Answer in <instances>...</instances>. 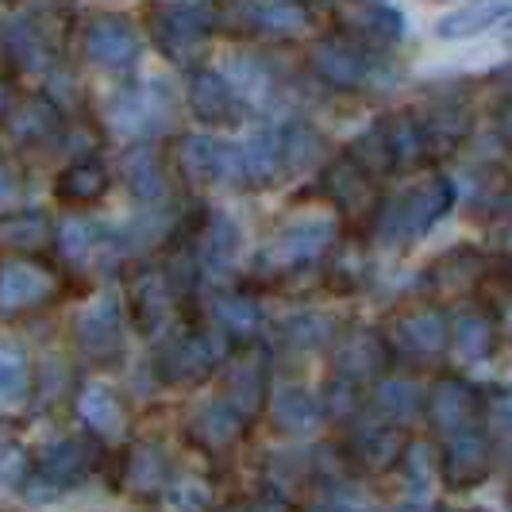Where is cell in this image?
Returning <instances> with one entry per match:
<instances>
[{
	"label": "cell",
	"mask_w": 512,
	"mask_h": 512,
	"mask_svg": "<svg viewBox=\"0 0 512 512\" xmlns=\"http://www.w3.org/2000/svg\"><path fill=\"white\" fill-rule=\"evenodd\" d=\"M455 208V181L428 178L424 185L409 189L405 197L389 201L382 212V239L401 243V239H420L436 228L439 220Z\"/></svg>",
	"instance_id": "6da1fadb"
},
{
	"label": "cell",
	"mask_w": 512,
	"mask_h": 512,
	"mask_svg": "<svg viewBox=\"0 0 512 512\" xmlns=\"http://www.w3.org/2000/svg\"><path fill=\"white\" fill-rule=\"evenodd\" d=\"M216 24V4L212 0H174L151 12V31L158 47L170 58H189L208 39Z\"/></svg>",
	"instance_id": "7a4b0ae2"
},
{
	"label": "cell",
	"mask_w": 512,
	"mask_h": 512,
	"mask_svg": "<svg viewBox=\"0 0 512 512\" xmlns=\"http://www.w3.org/2000/svg\"><path fill=\"white\" fill-rule=\"evenodd\" d=\"M489 462H493V443H489L486 428H474V420H470L455 432H447L443 455H439V474L451 489L478 486L489 474Z\"/></svg>",
	"instance_id": "3957f363"
},
{
	"label": "cell",
	"mask_w": 512,
	"mask_h": 512,
	"mask_svg": "<svg viewBox=\"0 0 512 512\" xmlns=\"http://www.w3.org/2000/svg\"><path fill=\"white\" fill-rule=\"evenodd\" d=\"M335 239V220H320V216H312V220H297V224H289V228L266 247V266H274V270H297V266H308V262H316V258L324 255L328 247H332Z\"/></svg>",
	"instance_id": "277c9868"
},
{
	"label": "cell",
	"mask_w": 512,
	"mask_h": 512,
	"mask_svg": "<svg viewBox=\"0 0 512 512\" xmlns=\"http://www.w3.org/2000/svg\"><path fill=\"white\" fill-rule=\"evenodd\" d=\"M85 51L104 70H128L139 58V31L124 16H97L85 27Z\"/></svg>",
	"instance_id": "5b68a950"
},
{
	"label": "cell",
	"mask_w": 512,
	"mask_h": 512,
	"mask_svg": "<svg viewBox=\"0 0 512 512\" xmlns=\"http://www.w3.org/2000/svg\"><path fill=\"white\" fill-rule=\"evenodd\" d=\"M181 166L193 181H243L239 143H220L212 135H185Z\"/></svg>",
	"instance_id": "8992f818"
},
{
	"label": "cell",
	"mask_w": 512,
	"mask_h": 512,
	"mask_svg": "<svg viewBox=\"0 0 512 512\" xmlns=\"http://www.w3.org/2000/svg\"><path fill=\"white\" fill-rule=\"evenodd\" d=\"M54 293V278L31 258H12L0 266V312H24Z\"/></svg>",
	"instance_id": "52a82bcc"
},
{
	"label": "cell",
	"mask_w": 512,
	"mask_h": 512,
	"mask_svg": "<svg viewBox=\"0 0 512 512\" xmlns=\"http://www.w3.org/2000/svg\"><path fill=\"white\" fill-rule=\"evenodd\" d=\"M220 359H224V339L212 332H193L166 351L162 370H166L170 382H189V378L212 374L220 366Z\"/></svg>",
	"instance_id": "ba28073f"
},
{
	"label": "cell",
	"mask_w": 512,
	"mask_h": 512,
	"mask_svg": "<svg viewBox=\"0 0 512 512\" xmlns=\"http://www.w3.org/2000/svg\"><path fill=\"white\" fill-rule=\"evenodd\" d=\"M189 108L197 120L205 124H235L243 101L235 97V89L228 85V77L216 70H197L189 77Z\"/></svg>",
	"instance_id": "9c48e42d"
},
{
	"label": "cell",
	"mask_w": 512,
	"mask_h": 512,
	"mask_svg": "<svg viewBox=\"0 0 512 512\" xmlns=\"http://www.w3.org/2000/svg\"><path fill=\"white\" fill-rule=\"evenodd\" d=\"M312 70L335 89H359L370 77V58L347 39H324L312 51Z\"/></svg>",
	"instance_id": "30bf717a"
},
{
	"label": "cell",
	"mask_w": 512,
	"mask_h": 512,
	"mask_svg": "<svg viewBox=\"0 0 512 512\" xmlns=\"http://www.w3.org/2000/svg\"><path fill=\"white\" fill-rule=\"evenodd\" d=\"M512 16V0H466L455 12H447L436 24V35L447 43H462V39H478L505 24Z\"/></svg>",
	"instance_id": "8fae6325"
},
{
	"label": "cell",
	"mask_w": 512,
	"mask_h": 512,
	"mask_svg": "<svg viewBox=\"0 0 512 512\" xmlns=\"http://www.w3.org/2000/svg\"><path fill=\"white\" fill-rule=\"evenodd\" d=\"M93 462H97V455H93V447L85 439H66V443H54L51 451L39 459L35 478L47 482L51 489H70L89 478Z\"/></svg>",
	"instance_id": "7c38bea8"
},
{
	"label": "cell",
	"mask_w": 512,
	"mask_h": 512,
	"mask_svg": "<svg viewBox=\"0 0 512 512\" xmlns=\"http://www.w3.org/2000/svg\"><path fill=\"white\" fill-rule=\"evenodd\" d=\"M0 43H4V54L16 70L24 74H43L51 70V43L39 27L31 20H12V24L0 27Z\"/></svg>",
	"instance_id": "4fadbf2b"
},
{
	"label": "cell",
	"mask_w": 512,
	"mask_h": 512,
	"mask_svg": "<svg viewBox=\"0 0 512 512\" xmlns=\"http://www.w3.org/2000/svg\"><path fill=\"white\" fill-rule=\"evenodd\" d=\"M401 339L416 359H439L451 343V324L443 308H416L401 320Z\"/></svg>",
	"instance_id": "5bb4252c"
},
{
	"label": "cell",
	"mask_w": 512,
	"mask_h": 512,
	"mask_svg": "<svg viewBox=\"0 0 512 512\" xmlns=\"http://www.w3.org/2000/svg\"><path fill=\"white\" fill-rule=\"evenodd\" d=\"M120 332H124V312H120V301H116L112 293L97 297L93 305L85 308L81 324H77L81 347H89V351H97V355L112 351V347L120 343Z\"/></svg>",
	"instance_id": "9a60e30c"
},
{
	"label": "cell",
	"mask_w": 512,
	"mask_h": 512,
	"mask_svg": "<svg viewBox=\"0 0 512 512\" xmlns=\"http://www.w3.org/2000/svg\"><path fill=\"white\" fill-rule=\"evenodd\" d=\"M320 420H324V405H320L316 393H308L301 385L278 389V397H274V424L282 432H289V436H308V432L320 428Z\"/></svg>",
	"instance_id": "2e32d148"
},
{
	"label": "cell",
	"mask_w": 512,
	"mask_h": 512,
	"mask_svg": "<svg viewBox=\"0 0 512 512\" xmlns=\"http://www.w3.org/2000/svg\"><path fill=\"white\" fill-rule=\"evenodd\" d=\"M262 389H266V366H262V359L258 355L235 359L228 374V393H224V401H228L231 409L239 412L243 420H251L262 409Z\"/></svg>",
	"instance_id": "e0dca14e"
},
{
	"label": "cell",
	"mask_w": 512,
	"mask_h": 512,
	"mask_svg": "<svg viewBox=\"0 0 512 512\" xmlns=\"http://www.w3.org/2000/svg\"><path fill=\"white\" fill-rule=\"evenodd\" d=\"M328 193L335 197V205L351 216H359L374 205V189H370V174L362 170L355 158H339L328 170Z\"/></svg>",
	"instance_id": "ac0fdd59"
},
{
	"label": "cell",
	"mask_w": 512,
	"mask_h": 512,
	"mask_svg": "<svg viewBox=\"0 0 512 512\" xmlns=\"http://www.w3.org/2000/svg\"><path fill=\"white\" fill-rule=\"evenodd\" d=\"M239 166H243V181H251V185H266L278 178V170H282L278 131L262 128L247 135V143H239Z\"/></svg>",
	"instance_id": "d6986e66"
},
{
	"label": "cell",
	"mask_w": 512,
	"mask_h": 512,
	"mask_svg": "<svg viewBox=\"0 0 512 512\" xmlns=\"http://www.w3.org/2000/svg\"><path fill=\"white\" fill-rule=\"evenodd\" d=\"M58 124H62V112H58V104L47 101V97L16 101L12 112H8V128H12V135H16L20 143H39V139L54 135Z\"/></svg>",
	"instance_id": "ffe728a7"
},
{
	"label": "cell",
	"mask_w": 512,
	"mask_h": 512,
	"mask_svg": "<svg viewBox=\"0 0 512 512\" xmlns=\"http://www.w3.org/2000/svg\"><path fill=\"white\" fill-rule=\"evenodd\" d=\"M428 412H432V424L439 432H455V428L474 420V389L459 378H447V382L436 385Z\"/></svg>",
	"instance_id": "44dd1931"
},
{
	"label": "cell",
	"mask_w": 512,
	"mask_h": 512,
	"mask_svg": "<svg viewBox=\"0 0 512 512\" xmlns=\"http://www.w3.org/2000/svg\"><path fill=\"white\" fill-rule=\"evenodd\" d=\"M382 339L370 332H359L351 335L347 343H343V351H339V359H335V370H339V382H351L359 385L366 378H374L378 374V366H382Z\"/></svg>",
	"instance_id": "7402d4cb"
},
{
	"label": "cell",
	"mask_w": 512,
	"mask_h": 512,
	"mask_svg": "<svg viewBox=\"0 0 512 512\" xmlns=\"http://www.w3.org/2000/svg\"><path fill=\"white\" fill-rule=\"evenodd\" d=\"M124 181L139 201H162L166 197V174H162V162L154 147H131L124 154Z\"/></svg>",
	"instance_id": "603a6c76"
},
{
	"label": "cell",
	"mask_w": 512,
	"mask_h": 512,
	"mask_svg": "<svg viewBox=\"0 0 512 512\" xmlns=\"http://www.w3.org/2000/svg\"><path fill=\"white\" fill-rule=\"evenodd\" d=\"M243 416L231 409L228 401H212L208 409L197 412V420H193V439L208 447V451H220V447H231L239 432H243Z\"/></svg>",
	"instance_id": "cb8c5ba5"
},
{
	"label": "cell",
	"mask_w": 512,
	"mask_h": 512,
	"mask_svg": "<svg viewBox=\"0 0 512 512\" xmlns=\"http://www.w3.org/2000/svg\"><path fill=\"white\" fill-rule=\"evenodd\" d=\"M451 343L462 359H486L497 343V328L489 320L486 308H462L455 316V332H451Z\"/></svg>",
	"instance_id": "d4e9b609"
},
{
	"label": "cell",
	"mask_w": 512,
	"mask_h": 512,
	"mask_svg": "<svg viewBox=\"0 0 512 512\" xmlns=\"http://www.w3.org/2000/svg\"><path fill=\"white\" fill-rule=\"evenodd\" d=\"M104 189H108V170L97 158H77L58 174V197H66L74 205L97 201V197H104Z\"/></svg>",
	"instance_id": "484cf974"
},
{
	"label": "cell",
	"mask_w": 512,
	"mask_h": 512,
	"mask_svg": "<svg viewBox=\"0 0 512 512\" xmlns=\"http://www.w3.org/2000/svg\"><path fill=\"white\" fill-rule=\"evenodd\" d=\"M158 104L162 97H154V93H139V89H120V93H112V101L104 108V116H108V124L116 131H143L151 124V116H158Z\"/></svg>",
	"instance_id": "4316f807"
},
{
	"label": "cell",
	"mask_w": 512,
	"mask_h": 512,
	"mask_svg": "<svg viewBox=\"0 0 512 512\" xmlns=\"http://www.w3.org/2000/svg\"><path fill=\"white\" fill-rule=\"evenodd\" d=\"M131 308H135V320L154 332L162 320H166V312H170V282H166V274H139L135 285H131Z\"/></svg>",
	"instance_id": "83f0119b"
},
{
	"label": "cell",
	"mask_w": 512,
	"mask_h": 512,
	"mask_svg": "<svg viewBox=\"0 0 512 512\" xmlns=\"http://www.w3.org/2000/svg\"><path fill=\"white\" fill-rule=\"evenodd\" d=\"M77 409L85 416V424L97 432V436H120L124 432V405L120 397L108 389V385H89L77 401Z\"/></svg>",
	"instance_id": "f1b7e54d"
},
{
	"label": "cell",
	"mask_w": 512,
	"mask_h": 512,
	"mask_svg": "<svg viewBox=\"0 0 512 512\" xmlns=\"http://www.w3.org/2000/svg\"><path fill=\"white\" fill-rule=\"evenodd\" d=\"M224 77H228V85L235 89V97L251 104L266 101L270 89H274V77L266 70V62L251 58V54H231L228 66H224Z\"/></svg>",
	"instance_id": "f546056e"
},
{
	"label": "cell",
	"mask_w": 512,
	"mask_h": 512,
	"mask_svg": "<svg viewBox=\"0 0 512 512\" xmlns=\"http://www.w3.org/2000/svg\"><path fill=\"white\" fill-rule=\"evenodd\" d=\"M382 128H385V139H389L393 166H416V162L428 154V128L416 124L409 112H397Z\"/></svg>",
	"instance_id": "4dcf8cb0"
},
{
	"label": "cell",
	"mask_w": 512,
	"mask_h": 512,
	"mask_svg": "<svg viewBox=\"0 0 512 512\" xmlns=\"http://www.w3.org/2000/svg\"><path fill=\"white\" fill-rule=\"evenodd\" d=\"M47 235H51V224L39 212H12L0 220V247H8V251L31 255L47 243Z\"/></svg>",
	"instance_id": "1f68e13d"
},
{
	"label": "cell",
	"mask_w": 512,
	"mask_h": 512,
	"mask_svg": "<svg viewBox=\"0 0 512 512\" xmlns=\"http://www.w3.org/2000/svg\"><path fill=\"white\" fill-rule=\"evenodd\" d=\"M235 255H239V228H235V220H231V216L216 212V216L208 220L201 258H205V266L212 270V274H224L231 262H235Z\"/></svg>",
	"instance_id": "d6a6232c"
},
{
	"label": "cell",
	"mask_w": 512,
	"mask_h": 512,
	"mask_svg": "<svg viewBox=\"0 0 512 512\" xmlns=\"http://www.w3.org/2000/svg\"><path fill=\"white\" fill-rule=\"evenodd\" d=\"M278 147H282V166L289 174H301L308 166H316V162H320V151H324L316 128H308V124H289V128L278 135Z\"/></svg>",
	"instance_id": "836d02e7"
},
{
	"label": "cell",
	"mask_w": 512,
	"mask_h": 512,
	"mask_svg": "<svg viewBox=\"0 0 512 512\" xmlns=\"http://www.w3.org/2000/svg\"><path fill=\"white\" fill-rule=\"evenodd\" d=\"M312 16L301 0H266L255 8V27L270 31V35H305Z\"/></svg>",
	"instance_id": "e575fe53"
},
{
	"label": "cell",
	"mask_w": 512,
	"mask_h": 512,
	"mask_svg": "<svg viewBox=\"0 0 512 512\" xmlns=\"http://www.w3.org/2000/svg\"><path fill=\"white\" fill-rule=\"evenodd\" d=\"M374 405L382 412L385 420H393V424H405L416 416L420 409V393H416V385L405 382V378H382L378 389H374Z\"/></svg>",
	"instance_id": "d590c367"
},
{
	"label": "cell",
	"mask_w": 512,
	"mask_h": 512,
	"mask_svg": "<svg viewBox=\"0 0 512 512\" xmlns=\"http://www.w3.org/2000/svg\"><path fill=\"white\" fill-rule=\"evenodd\" d=\"M212 316H216V324L228 335H251L258 324H262V308H258L251 297H243V293H224V297H216Z\"/></svg>",
	"instance_id": "8d00e7d4"
},
{
	"label": "cell",
	"mask_w": 512,
	"mask_h": 512,
	"mask_svg": "<svg viewBox=\"0 0 512 512\" xmlns=\"http://www.w3.org/2000/svg\"><path fill=\"white\" fill-rule=\"evenodd\" d=\"M355 455H359L366 466H389V462L401 455V443H397V432L393 428H362L355 436Z\"/></svg>",
	"instance_id": "74e56055"
},
{
	"label": "cell",
	"mask_w": 512,
	"mask_h": 512,
	"mask_svg": "<svg viewBox=\"0 0 512 512\" xmlns=\"http://www.w3.org/2000/svg\"><path fill=\"white\" fill-rule=\"evenodd\" d=\"M351 158L359 162L366 174H385V170H393V154H389V139H385V128H370L366 135H359V143H355V151Z\"/></svg>",
	"instance_id": "f35d334b"
},
{
	"label": "cell",
	"mask_w": 512,
	"mask_h": 512,
	"mask_svg": "<svg viewBox=\"0 0 512 512\" xmlns=\"http://www.w3.org/2000/svg\"><path fill=\"white\" fill-rule=\"evenodd\" d=\"M162 474H166V459H162V451H158L154 443H143V447L131 451V459H128L131 486L154 489L158 482H162Z\"/></svg>",
	"instance_id": "ab89813d"
},
{
	"label": "cell",
	"mask_w": 512,
	"mask_h": 512,
	"mask_svg": "<svg viewBox=\"0 0 512 512\" xmlns=\"http://www.w3.org/2000/svg\"><path fill=\"white\" fill-rule=\"evenodd\" d=\"M58 243H62V255L70 258V262H85V258L93 255L97 231H93V224H89V220L74 216V220H66V224H62V231H58Z\"/></svg>",
	"instance_id": "60d3db41"
},
{
	"label": "cell",
	"mask_w": 512,
	"mask_h": 512,
	"mask_svg": "<svg viewBox=\"0 0 512 512\" xmlns=\"http://www.w3.org/2000/svg\"><path fill=\"white\" fill-rule=\"evenodd\" d=\"M405 470H409V474H405V482H409L412 493H428L432 474H439V462L424 443H412L409 451H405Z\"/></svg>",
	"instance_id": "b9f144b4"
},
{
	"label": "cell",
	"mask_w": 512,
	"mask_h": 512,
	"mask_svg": "<svg viewBox=\"0 0 512 512\" xmlns=\"http://www.w3.org/2000/svg\"><path fill=\"white\" fill-rule=\"evenodd\" d=\"M27 393V362L16 351H0V401H20Z\"/></svg>",
	"instance_id": "7bdbcfd3"
},
{
	"label": "cell",
	"mask_w": 512,
	"mask_h": 512,
	"mask_svg": "<svg viewBox=\"0 0 512 512\" xmlns=\"http://www.w3.org/2000/svg\"><path fill=\"white\" fill-rule=\"evenodd\" d=\"M328 512H374V497L359 482H335L328 493Z\"/></svg>",
	"instance_id": "ee69618b"
},
{
	"label": "cell",
	"mask_w": 512,
	"mask_h": 512,
	"mask_svg": "<svg viewBox=\"0 0 512 512\" xmlns=\"http://www.w3.org/2000/svg\"><path fill=\"white\" fill-rule=\"evenodd\" d=\"M366 31H374L378 39H401L405 35V16L393 4H370L366 8Z\"/></svg>",
	"instance_id": "f6af8a7d"
},
{
	"label": "cell",
	"mask_w": 512,
	"mask_h": 512,
	"mask_svg": "<svg viewBox=\"0 0 512 512\" xmlns=\"http://www.w3.org/2000/svg\"><path fill=\"white\" fill-rule=\"evenodd\" d=\"M285 335L293 339V343H301V347H320L328 335H332V320L328 316H301V320H293Z\"/></svg>",
	"instance_id": "bcb514c9"
},
{
	"label": "cell",
	"mask_w": 512,
	"mask_h": 512,
	"mask_svg": "<svg viewBox=\"0 0 512 512\" xmlns=\"http://www.w3.org/2000/svg\"><path fill=\"white\" fill-rule=\"evenodd\" d=\"M170 505H174V512H208L212 497L197 482H178V486L170 489Z\"/></svg>",
	"instance_id": "7dc6e473"
},
{
	"label": "cell",
	"mask_w": 512,
	"mask_h": 512,
	"mask_svg": "<svg viewBox=\"0 0 512 512\" xmlns=\"http://www.w3.org/2000/svg\"><path fill=\"white\" fill-rule=\"evenodd\" d=\"M24 478V455L8 443H0V486H16Z\"/></svg>",
	"instance_id": "c3c4849f"
},
{
	"label": "cell",
	"mask_w": 512,
	"mask_h": 512,
	"mask_svg": "<svg viewBox=\"0 0 512 512\" xmlns=\"http://www.w3.org/2000/svg\"><path fill=\"white\" fill-rule=\"evenodd\" d=\"M493 424H497V432H505V436H512V389H505V393H497V401H493Z\"/></svg>",
	"instance_id": "681fc988"
},
{
	"label": "cell",
	"mask_w": 512,
	"mask_h": 512,
	"mask_svg": "<svg viewBox=\"0 0 512 512\" xmlns=\"http://www.w3.org/2000/svg\"><path fill=\"white\" fill-rule=\"evenodd\" d=\"M20 197V174L12 170V162L0 158V205H12Z\"/></svg>",
	"instance_id": "f907efd6"
},
{
	"label": "cell",
	"mask_w": 512,
	"mask_h": 512,
	"mask_svg": "<svg viewBox=\"0 0 512 512\" xmlns=\"http://www.w3.org/2000/svg\"><path fill=\"white\" fill-rule=\"evenodd\" d=\"M12 104H16V93H12V81H8V77H0V120H8Z\"/></svg>",
	"instance_id": "816d5d0a"
},
{
	"label": "cell",
	"mask_w": 512,
	"mask_h": 512,
	"mask_svg": "<svg viewBox=\"0 0 512 512\" xmlns=\"http://www.w3.org/2000/svg\"><path fill=\"white\" fill-rule=\"evenodd\" d=\"M255 512H285L282 501H274V497H266V501H258Z\"/></svg>",
	"instance_id": "f5cc1de1"
},
{
	"label": "cell",
	"mask_w": 512,
	"mask_h": 512,
	"mask_svg": "<svg viewBox=\"0 0 512 512\" xmlns=\"http://www.w3.org/2000/svg\"><path fill=\"white\" fill-rule=\"evenodd\" d=\"M501 131H505V139H509L512 147V108H505V116H501Z\"/></svg>",
	"instance_id": "db71d44e"
},
{
	"label": "cell",
	"mask_w": 512,
	"mask_h": 512,
	"mask_svg": "<svg viewBox=\"0 0 512 512\" xmlns=\"http://www.w3.org/2000/svg\"><path fill=\"white\" fill-rule=\"evenodd\" d=\"M505 27H509V31H512V16H509V20H505Z\"/></svg>",
	"instance_id": "11a10c76"
}]
</instances>
